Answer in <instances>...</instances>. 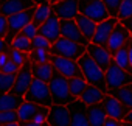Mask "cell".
<instances>
[{
  "label": "cell",
  "mask_w": 132,
  "mask_h": 126,
  "mask_svg": "<svg viewBox=\"0 0 132 126\" xmlns=\"http://www.w3.org/2000/svg\"><path fill=\"white\" fill-rule=\"evenodd\" d=\"M78 62L82 69V73H84V78L87 80V83L93 84V86L100 87L103 92L109 93V87H107V83H106V72L96 64V61L86 51L84 54L79 56Z\"/></svg>",
  "instance_id": "cell-1"
},
{
  "label": "cell",
  "mask_w": 132,
  "mask_h": 126,
  "mask_svg": "<svg viewBox=\"0 0 132 126\" xmlns=\"http://www.w3.org/2000/svg\"><path fill=\"white\" fill-rule=\"evenodd\" d=\"M48 87H50L51 100L54 104H69L70 101L75 100V97L72 95L70 87H69V78L64 76L56 69L53 72L51 80L48 81Z\"/></svg>",
  "instance_id": "cell-2"
},
{
  "label": "cell",
  "mask_w": 132,
  "mask_h": 126,
  "mask_svg": "<svg viewBox=\"0 0 132 126\" xmlns=\"http://www.w3.org/2000/svg\"><path fill=\"white\" fill-rule=\"evenodd\" d=\"M87 51V45L78 44L72 39H67L64 36H59L50 47V53L51 54H57V56H64V58H70V59H79L81 54H84Z\"/></svg>",
  "instance_id": "cell-3"
},
{
  "label": "cell",
  "mask_w": 132,
  "mask_h": 126,
  "mask_svg": "<svg viewBox=\"0 0 132 126\" xmlns=\"http://www.w3.org/2000/svg\"><path fill=\"white\" fill-rule=\"evenodd\" d=\"M23 97H25V100L37 103L40 106H51L53 104L48 83H45L39 78H33V81H31V84H30V87Z\"/></svg>",
  "instance_id": "cell-4"
},
{
  "label": "cell",
  "mask_w": 132,
  "mask_h": 126,
  "mask_svg": "<svg viewBox=\"0 0 132 126\" xmlns=\"http://www.w3.org/2000/svg\"><path fill=\"white\" fill-rule=\"evenodd\" d=\"M36 8H37V5H34V6H31V8H27V10H23V11H19V13H16V14H13V16L8 17V34H6L5 41H6L10 45H11L13 37H14L19 31H22V28H23L25 25H28L30 22H33Z\"/></svg>",
  "instance_id": "cell-5"
},
{
  "label": "cell",
  "mask_w": 132,
  "mask_h": 126,
  "mask_svg": "<svg viewBox=\"0 0 132 126\" xmlns=\"http://www.w3.org/2000/svg\"><path fill=\"white\" fill-rule=\"evenodd\" d=\"M106 83H107L109 90L120 89V87L127 86V84L132 83V73H129L127 70L121 69L115 61H112V64L106 70Z\"/></svg>",
  "instance_id": "cell-6"
},
{
  "label": "cell",
  "mask_w": 132,
  "mask_h": 126,
  "mask_svg": "<svg viewBox=\"0 0 132 126\" xmlns=\"http://www.w3.org/2000/svg\"><path fill=\"white\" fill-rule=\"evenodd\" d=\"M79 14L90 17L96 23L110 17L103 0H79Z\"/></svg>",
  "instance_id": "cell-7"
},
{
  "label": "cell",
  "mask_w": 132,
  "mask_h": 126,
  "mask_svg": "<svg viewBox=\"0 0 132 126\" xmlns=\"http://www.w3.org/2000/svg\"><path fill=\"white\" fill-rule=\"evenodd\" d=\"M50 62L54 66L56 70H59L64 76L67 78H73V76H82V69L79 66V62L76 59H70V58H64V56H57V54H51Z\"/></svg>",
  "instance_id": "cell-8"
},
{
  "label": "cell",
  "mask_w": 132,
  "mask_h": 126,
  "mask_svg": "<svg viewBox=\"0 0 132 126\" xmlns=\"http://www.w3.org/2000/svg\"><path fill=\"white\" fill-rule=\"evenodd\" d=\"M33 72H31V61L30 58L25 61V64L19 69V72L16 73V81H14V86H13V93H17V95H25V92L28 90L31 81H33Z\"/></svg>",
  "instance_id": "cell-9"
},
{
  "label": "cell",
  "mask_w": 132,
  "mask_h": 126,
  "mask_svg": "<svg viewBox=\"0 0 132 126\" xmlns=\"http://www.w3.org/2000/svg\"><path fill=\"white\" fill-rule=\"evenodd\" d=\"M118 22H120L118 17H107L103 22H100L96 25V31H95L90 42H93L96 45H101V47H107L109 37H110V34H112V31H113V28L117 27Z\"/></svg>",
  "instance_id": "cell-10"
},
{
  "label": "cell",
  "mask_w": 132,
  "mask_h": 126,
  "mask_svg": "<svg viewBox=\"0 0 132 126\" xmlns=\"http://www.w3.org/2000/svg\"><path fill=\"white\" fill-rule=\"evenodd\" d=\"M59 23H61V36L72 39V41L82 44V45L89 44V39L82 34V31L79 30L75 19H59Z\"/></svg>",
  "instance_id": "cell-11"
},
{
  "label": "cell",
  "mask_w": 132,
  "mask_h": 126,
  "mask_svg": "<svg viewBox=\"0 0 132 126\" xmlns=\"http://www.w3.org/2000/svg\"><path fill=\"white\" fill-rule=\"evenodd\" d=\"M130 31L121 23V22H118L117 23V27L113 28V31H112V34H110V37H109V42H107V50H109V53L113 56L115 53H117V50L118 48H121L124 44H127L129 42V39H130Z\"/></svg>",
  "instance_id": "cell-12"
},
{
  "label": "cell",
  "mask_w": 132,
  "mask_h": 126,
  "mask_svg": "<svg viewBox=\"0 0 132 126\" xmlns=\"http://www.w3.org/2000/svg\"><path fill=\"white\" fill-rule=\"evenodd\" d=\"M47 124H54V126H69L72 124L70 112L67 104H51L48 115H47Z\"/></svg>",
  "instance_id": "cell-13"
},
{
  "label": "cell",
  "mask_w": 132,
  "mask_h": 126,
  "mask_svg": "<svg viewBox=\"0 0 132 126\" xmlns=\"http://www.w3.org/2000/svg\"><path fill=\"white\" fill-rule=\"evenodd\" d=\"M69 112H70V118H72V124L73 126H89V117H87V104L75 98L73 101H70L67 104Z\"/></svg>",
  "instance_id": "cell-14"
},
{
  "label": "cell",
  "mask_w": 132,
  "mask_h": 126,
  "mask_svg": "<svg viewBox=\"0 0 132 126\" xmlns=\"http://www.w3.org/2000/svg\"><path fill=\"white\" fill-rule=\"evenodd\" d=\"M53 8L59 19H76L79 16V0H59L53 3Z\"/></svg>",
  "instance_id": "cell-15"
},
{
  "label": "cell",
  "mask_w": 132,
  "mask_h": 126,
  "mask_svg": "<svg viewBox=\"0 0 132 126\" xmlns=\"http://www.w3.org/2000/svg\"><path fill=\"white\" fill-rule=\"evenodd\" d=\"M87 53L96 61V64L106 72L109 69V66L112 64V61H113V56L109 53V50L106 47H101V45H96L93 42H89L87 44Z\"/></svg>",
  "instance_id": "cell-16"
},
{
  "label": "cell",
  "mask_w": 132,
  "mask_h": 126,
  "mask_svg": "<svg viewBox=\"0 0 132 126\" xmlns=\"http://www.w3.org/2000/svg\"><path fill=\"white\" fill-rule=\"evenodd\" d=\"M39 34L45 36L51 44L61 36V23H59V17L56 16V13H53V14L39 27Z\"/></svg>",
  "instance_id": "cell-17"
},
{
  "label": "cell",
  "mask_w": 132,
  "mask_h": 126,
  "mask_svg": "<svg viewBox=\"0 0 132 126\" xmlns=\"http://www.w3.org/2000/svg\"><path fill=\"white\" fill-rule=\"evenodd\" d=\"M34 5H36L34 0H2L0 2V14L10 17L16 13L31 8Z\"/></svg>",
  "instance_id": "cell-18"
},
{
  "label": "cell",
  "mask_w": 132,
  "mask_h": 126,
  "mask_svg": "<svg viewBox=\"0 0 132 126\" xmlns=\"http://www.w3.org/2000/svg\"><path fill=\"white\" fill-rule=\"evenodd\" d=\"M101 103H103V106H104V111H106L107 117H113V118L123 120L124 115L129 112V111H127V109L113 97V95H110V93H107Z\"/></svg>",
  "instance_id": "cell-19"
},
{
  "label": "cell",
  "mask_w": 132,
  "mask_h": 126,
  "mask_svg": "<svg viewBox=\"0 0 132 126\" xmlns=\"http://www.w3.org/2000/svg\"><path fill=\"white\" fill-rule=\"evenodd\" d=\"M39 109H40V104L33 103V101H28V100H23V103L17 107V120L22 124H27L36 115V112Z\"/></svg>",
  "instance_id": "cell-20"
},
{
  "label": "cell",
  "mask_w": 132,
  "mask_h": 126,
  "mask_svg": "<svg viewBox=\"0 0 132 126\" xmlns=\"http://www.w3.org/2000/svg\"><path fill=\"white\" fill-rule=\"evenodd\" d=\"M106 95L107 93L103 92L100 87H96L93 84H87V87L84 89V92L79 95V100H82L87 106H90V104H95V103H101Z\"/></svg>",
  "instance_id": "cell-21"
},
{
  "label": "cell",
  "mask_w": 132,
  "mask_h": 126,
  "mask_svg": "<svg viewBox=\"0 0 132 126\" xmlns=\"http://www.w3.org/2000/svg\"><path fill=\"white\" fill-rule=\"evenodd\" d=\"M87 117H89V124L90 126H101L104 124V120L107 117L103 103H95L87 106Z\"/></svg>",
  "instance_id": "cell-22"
},
{
  "label": "cell",
  "mask_w": 132,
  "mask_h": 126,
  "mask_svg": "<svg viewBox=\"0 0 132 126\" xmlns=\"http://www.w3.org/2000/svg\"><path fill=\"white\" fill-rule=\"evenodd\" d=\"M25 97L8 92V93H2L0 95V112L2 111H16L22 103H23Z\"/></svg>",
  "instance_id": "cell-23"
},
{
  "label": "cell",
  "mask_w": 132,
  "mask_h": 126,
  "mask_svg": "<svg viewBox=\"0 0 132 126\" xmlns=\"http://www.w3.org/2000/svg\"><path fill=\"white\" fill-rule=\"evenodd\" d=\"M31 72L34 78H39L45 83H48L53 76L54 66L51 62H45V64H37V62H31Z\"/></svg>",
  "instance_id": "cell-24"
},
{
  "label": "cell",
  "mask_w": 132,
  "mask_h": 126,
  "mask_svg": "<svg viewBox=\"0 0 132 126\" xmlns=\"http://www.w3.org/2000/svg\"><path fill=\"white\" fill-rule=\"evenodd\" d=\"M54 13V8H53V3L51 2H44V3H40V5H37V8H36V13H34V17H33V23L39 28L51 14Z\"/></svg>",
  "instance_id": "cell-25"
},
{
  "label": "cell",
  "mask_w": 132,
  "mask_h": 126,
  "mask_svg": "<svg viewBox=\"0 0 132 126\" xmlns=\"http://www.w3.org/2000/svg\"><path fill=\"white\" fill-rule=\"evenodd\" d=\"M110 95H113L127 111L132 109V86L127 84V86H123L120 89H115V90H109Z\"/></svg>",
  "instance_id": "cell-26"
},
{
  "label": "cell",
  "mask_w": 132,
  "mask_h": 126,
  "mask_svg": "<svg viewBox=\"0 0 132 126\" xmlns=\"http://www.w3.org/2000/svg\"><path fill=\"white\" fill-rule=\"evenodd\" d=\"M76 23H78V27H79V30L82 31V34L89 39V42L92 41V37H93V34H95V31H96V22L95 20H92L90 17H87V16H82V14H79L76 19Z\"/></svg>",
  "instance_id": "cell-27"
},
{
  "label": "cell",
  "mask_w": 132,
  "mask_h": 126,
  "mask_svg": "<svg viewBox=\"0 0 132 126\" xmlns=\"http://www.w3.org/2000/svg\"><path fill=\"white\" fill-rule=\"evenodd\" d=\"M113 61L121 69H124L129 73H132V66H130V61H129V42L117 50V53L113 54Z\"/></svg>",
  "instance_id": "cell-28"
},
{
  "label": "cell",
  "mask_w": 132,
  "mask_h": 126,
  "mask_svg": "<svg viewBox=\"0 0 132 126\" xmlns=\"http://www.w3.org/2000/svg\"><path fill=\"white\" fill-rule=\"evenodd\" d=\"M11 47H14V48H17V50H22V51H25V53H31V50H33V44H31V39L28 37V36H25L22 31H19L14 37H13V41H11Z\"/></svg>",
  "instance_id": "cell-29"
},
{
  "label": "cell",
  "mask_w": 132,
  "mask_h": 126,
  "mask_svg": "<svg viewBox=\"0 0 132 126\" xmlns=\"http://www.w3.org/2000/svg\"><path fill=\"white\" fill-rule=\"evenodd\" d=\"M87 80L82 78V76H73V78H69V87H70V92L75 98H79V95L84 92V89L87 87Z\"/></svg>",
  "instance_id": "cell-30"
},
{
  "label": "cell",
  "mask_w": 132,
  "mask_h": 126,
  "mask_svg": "<svg viewBox=\"0 0 132 126\" xmlns=\"http://www.w3.org/2000/svg\"><path fill=\"white\" fill-rule=\"evenodd\" d=\"M14 81H16V73H5L0 70V95L11 92Z\"/></svg>",
  "instance_id": "cell-31"
},
{
  "label": "cell",
  "mask_w": 132,
  "mask_h": 126,
  "mask_svg": "<svg viewBox=\"0 0 132 126\" xmlns=\"http://www.w3.org/2000/svg\"><path fill=\"white\" fill-rule=\"evenodd\" d=\"M31 62H37V64H45V62H50L51 59V53L50 50H42V48H33L31 53L28 54Z\"/></svg>",
  "instance_id": "cell-32"
},
{
  "label": "cell",
  "mask_w": 132,
  "mask_h": 126,
  "mask_svg": "<svg viewBox=\"0 0 132 126\" xmlns=\"http://www.w3.org/2000/svg\"><path fill=\"white\" fill-rule=\"evenodd\" d=\"M48 111H50V106H40V109L36 112V115L27 123V126H40V124H47Z\"/></svg>",
  "instance_id": "cell-33"
},
{
  "label": "cell",
  "mask_w": 132,
  "mask_h": 126,
  "mask_svg": "<svg viewBox=\"0 0 132 126\" xmlns=\"http://www.w3.org/2000/svg\"><path fill=\"white\" fill-rule=\"evenodd\" d=\"M10 56H11V59L16 62L19 67H22V66L25 64V61L28 59V53H25V51H22V50H17V48H14V47H11Z\"/></svg>",
  "instance_id": "cell-34"
},
{
  "label": "cell",
  "mask_w": 132,
  "mask_h": 126,
  "mask_svg": "<svg viewBox=\"0 0 132 126\" xmlns=\"http://www.w3.org/2000/svg\"><path fill=\"white\" fill-rule=\"evenodd\" d=\"M130 16H132V0H123L120 11H118V19L123 20V19H127Z\"/></svg>",
  "instance_id": "cell-35"
},
{
  "label": "cell",
  "mask_w": 132,
  "mask_h": 126,
  "mask_svg": "<svg viewBox=\"0 0 132 126\" xmlns=\"http://www.w3.org/2000/svg\"><path fill=\"white\" fill-rule=\"evenodd\" d=\"M14 120H17V109L16 111H2L0 112V126H8Z\"/></svg>",
  "instance_id": "cell-36"
},
{
  "label": "cell",
  "mask_w": 132,
  "mask_h": 126,
  "mask_svg": "<svg viewBox=\"0 0 132 126\" xmlns=\"http://www.w3.org/2000/svg\"><path fill=\"white\" fill-rule=\"evenodd\" d=\"M110 17H118V11H120V6H121V2L123 0H103Z\"/></svg>",
  "instance_id": "cell-37"
},
{
  "label": "cell",
  "mask_w": 132,
  "mask_h": 126,
  "mask_svg": "<svg viewBox=\"0 0 132 126\" xmlns=\"http://www.w3.org/2000/svg\"><path fill=\"white\" fill-rule=\"evenodd\" d=\"M31 44H33V48H42V50H50L51 47V42L42 34H37L34 39H31Z\"/></svg>",
  "instance_id": "cell-38"
},
{
  "label": "cell",
  "mask_w": 132,
  "mask_h": 126,
  "mask_svg": "<svg viewBox=\"0 0 132 126\" xmlns=\"http://www.w3.org/2000/svg\"><path fill=\"white\" fill-rule=\"evenodd\" d=\"M22 33H23L25 36H28L30 39H34V37L39 34V28H37L33 22H30L28 25H25V27L22 28Z\"/></svg>",
  "instance_id": "cell-39"
},
{
  "label": "cell",
  "mask_w": 132,
  "mask_h": 126,
  "mask_svg": "<svg viewBox=\"0 0 132 126\" xmlns=\"http://www.w3.org/2000/svg\"><path fill=\"white\" fill-rule=\"evenodd\" d=\"M19 69H20V67L16 64V62H14L13 59L6 61L5 64H3L2 67H0V70H2V72H5V73H17V72H19Z\"/></svg>",
  "instance_id": "cell-40"
},
{
  "label": "cell",
  "mask_w": 132,
  "mask_h": 126,
  "mask_svg": "<svg viewBox=\"0 0 132 126\" xmlns=\"http://www.w3.org/2000/svg\"><path fill=\"white\" fill-rule=\"evenodd\" d=\"M8 34V17L0 14V37H6Z\"/></svg>",
  "instance_id": "cell-41"
},
{
  "label": "cell",
  "mask_w": 132,
  "mask_h": 126,
  "mask_svg": "<svg viewBox=\"0 0 132 126\" xmlns=\"http://www.w3.org/2000/svg\"><path fill=\"white\" fill-rule=\"evenodd\" d=\"M120 124H126V123L123 120H118L113 117H106V120H104V126H120Z\"/></svg>",
  "instance_id": "cell-42"
},
{
  "label": "cell",
  "mask_w": 132,
  "mask_h": 126,
  "mask_svg": "<svg viewBox=\"0 0 132 126\" xmlns=\"http://www.w3.org/2000/svg\"><path fill=\"white\" fill-rule=\"evenodd\" d=\"M11 50V45L3 39V37H0V53H3V51H10Z\"/></svg>",
  "instance_id": "cell-43"
},
{
  "label": "cell",
  "mask_w": 132,
  "mask_h": 126,
  "mask_svg": "<svg viewBox=\"0 0 132 126\" xmlns=\"http://www.w3.org/2000/svg\"><path fill=\"white\" fill-rule=\"evenodd\" d=\"M11 56H10V51H3V53H0V67H2L6 61H10Z\"/></svg>",
  "instance_id": "cell-44"
},
{
  "label": "cell",
  "mask_w": 132,
  "mask_h": 126,
  "mask_svg": "<svg viewBox=\"0 0 132 126\" xmlns=\"http://www.w3.org/2000/svg\"><path fill=\"white\" fill-rule=\"evenodd\" d=\"M129 31H130V34H132V16L130 17H127V19H123V20H120Z\"/></svg>",
  "instance_id": "cell-45"
},
{
  "label": "cell",
  "mask_w": 132,
  "mask_h": 126,
  "mask_svg": "<svg viewBox=\"0 0 132 126\" xmlns=\"http://www.w3.org/2000/svg\"><path fill=\"white\" fill-rule=\"evenodd\" d=\"M123 121L126 123V124H132V109L124 115V118H123Z\"/></svg>",
  "instance_id": "cell-46"
},
{
  "label": "cell",
  "mask_w": 132,
  "mask_h": 126,
  "mask_svg": "<svg viewBox=\"0 0 132 126\" xmlns=\"http://www.w3.org/2000/svg\"><path fill=\"white\" fill-rule=\"evenodd\" d=\"M129 61H130V66H132V36L129 39Z\"/></svg>",
  "instance_id": "cell-47"
},
{
  "label": "cell",
  "mask_w": 132,
  "mask_h": 126,
  "mask_svg": "<svg viewBox=\"0 0 132 126\" xmlns=\"http://www.w3.org/2000/svg\"><path fill=\"white\" fill-rule=\"evenodd\" d=\"M44 2H47V0H34L36 5H40V3H44Z\"/></svg>",
  "instance_id": "cell-48"
},
{
  "label": "cell",
  "mask_w": 132,
  "mask_h": 126,
  "mask_svg": "<svg viewBox=\"0 0 132 126\" xmlns=\"http://www.w3.org/2000/svg\"><path fill=\"white\" fill-rule=\"evenodd\" d=\"M56 2H59V0H53V3H56Z\"/></svg>",
  "instance_id": "cell-49"
},
{
  "label": "cell",
  "mask_w": 132,
  "mask_h": 126,
  "mask_svg": "<svg viewBox=\"0 0 132 126\" xmlns=\"http://www.w3.org/2000/svg\"><path fill=\"white\" fill-rule=\"evenodd\" d=\"M48 2H51V3H53V0H48Z\"/></svg>",
  "instance_id": "cell-50"
},
{
  "label": "cell",
  "mask_w": 132,
  "mask_h": 126,
  "mask_svg": "<svg viewBox=\"0 0 132 126\" xmlns=\"http://www.w3.org/2000/svg\"><path fill=\"white\" fill-rule=\"evenodd\" d=\"M130 86H132V83H130Z\"/></svg>",
  "instance_id": "cell-51"
},
{
  "label": "cell",
  "mask_w": 132,
  "mask_h": 126,
  "mask_svg": "<svg viewBox=\"0 0 132 126\" xmlns=\"http://www.w3.org/2000/svg\"><path fill=\"white\" fill-rule=\"evenodd\" d=\"M0 2H2V0H0Z\"/></svg>",
  "instance_id": "cell-52"
}]
</instances>
